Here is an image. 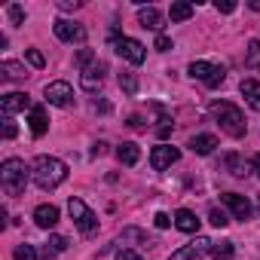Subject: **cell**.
I'll return each instance as SVG.
<instances>
[{"mask_svg":"<svg viewBox=\"0 0 260 260\" xmlns=\"http://www.w3.org/2000/svg\"><path fill=\"white\" fill-rule=\"evenodd\" d=\"M242 95H245V101H248V107H254V110H260V83L257 80H242Z\"/></svg>","mask_w":260,"mask_h":260,"instance_id":"ffe728a7","label":"cell"},{"mask_svg":"<svg viewBox=\"0 0 260 260\" xmlns=\"http://www.w3.org/2000/svg\"><path fill=\"white\" fill-rule=\"evenodd\" d=\"M10 19H13V25H22L25 22V10L22 7H10Z\"/></svg>","mask_w":260,"mask_h":260,"instance_id":"d6a6232c","label":"cell"},{"mask_svg":"<svg viewBox=\"0 0 260 260\" xmlns=\"http://www.w3.org/2000/svg\"><path fill=\"white\" fill-rule=\"evenodd\" d=\"M211 245L214 242H208L205 236H199L193 245H184V248H178L169 260H199V254H205V251H211Z\"/></svg>","mask_w":260,"mask_h":260,"instance_id":"8fae6325","label":"cell"},{"mask_svg":"<svg viewBox=\"0 0 260 260\" xmlns=\"http://www.w3.org/2000/svg\"><path fill=\"white\" fill-rule=\"evenodd\" d=\"M28 122H31V135H34V138H43V135H46V128H49L46 107H43V104H34V107H31V116H28Z\"/></svg>","mask_w":260,"mask_h":260,"instance_id":"5bb4252c","label":"cell"},{"mask_svg":"<svg viewBox=\"0 0 260 260\" xmlns=\"http://www.w3.org/2000/svg\"><path fill=\"white\" fill-rule=\"evenodd\" d=\"M0 71H4L7 77H16V80L25 77V68H22L19 61H0Z\"/></svg>","mask_w":260,"mask_h":260,"instance_id":"4316f807","label":"cell"},{"mask_svg":"<svg viewBox=\"0 0 260 260\" xmlns=\"http://www.w3.org/2000/svg\"><path fill=\"white\" fill-rule=\"evenodd\" d=\"M116 260H144V257L132 248H122V251H116Z\"/></svg>","mask_w":260,"mask_h":260,"instance_id":"f546056e","label":"cell"},{"mask_svg":"<svg viewBox=\"0 0 260 260\" xmlns=\"http://www.w3.org/2000/svg\"><path fill=\"white\" fill-rule=\"evenodd\" d=\"M245 64L248 68H260V40H251L245 49Z\"/></svg>","mask_w":260,"mask_h":260,"instance_id":"cb8c5ba5","label":"cell"},{"mask_svg":"<svg viewBox=\"0 0 260 260\" xmlns=\"http://www.w3.org/2000/svg\"><path fill=\"white\" fill-rule=\"evenodd\" d=\"M31 178L40 190H55L64 178H68V166L55 156H37L34 159V169H31Z\"/></svg>","mask_w":260,"mask_h":260,"instance_id":"6da1fadb","label":"cell"},{"mask_svg":"<svg viewBox=\"0 0 260 260\" xmlns=\"http://www.w3.org/2000/svg\"><path fill=\"white\" fill-rule=\"evenodd\" d=\"M58 7H61V10H77V7H80V0H61Z\"/></svg>","mask_w":260,"mask_h":260,"instance_id":"f35d334b","label":"cell"},{"mask_svg":"<svg viewBox=\"0 0 260 260\" xmlns=\"http://www.w3.org/2000/svg\"><path fill=\"white\" fill-rule=\"evenodd\" d=\"M251 10H260V0H251Z\"/></svg>","mask_w":260,"mask_h":260,"instance_id":"7bdbcfd3","label":"cell"},{"mask_svg":"<svg viewBox=\"0 0 260 260\" xmlns=\"http://www.w3.org/2000/svg\"><path fill=\"white\" fill-rule=\"evenodd\" d=\"M214 10H217V13H233V10H236V4H233V0H217Z\"/></svg>","mask_w":260,"mask_h":260,"instance_id":"d590c367","label":"cell"},{"mask_svg":"<svg viewBox=\"0 0 260 260\" xmlns=\"http://www.w3.org/2000/svg\"><path fill=\"white\" fill-rule=\"evenodd\" d=\"M233 251H236V248H233V242L211 245V257H214V260H230V257H233Z\"/></svg>","mask_w":260,"mask_h":260,"instance_id":"484cf974","label":"cell"},{"mask_svg":"<svg viewBox=\"0 0 260 260\" xmlns=\"http://www.w3.org/2000/svg\"><path fill=\"white\" fill-rule=\"evenodd\" d=\"M89 61H92V49H80V52H77V68H83V71H86V64H89Z\"/></svg>","mask_w":260,"mask_h":260,"instance_id":"1f68e13d","label":"cell"},{"mask_svg":"<svg viewBox=\"0 0 260 260\" xmlns=\"http://www.w3.org/2000/svg\"><path fill=\"white\" fill-rule=\"evenodd\" d=\"M104 71H107V64H104V61L89 64V68L83 71V77H80V86H83L86 92H95V89L101 86V80H104Z\"/></svg>","mask_w":260,"mask_h":260,"instance_id":"7c38bea8","label":"cell"},{"mask_svg":"<svg viewBox=\"0 0 260 260\" xmlns=\"http://www.w3.org/2000/svg\"><path fill=\"white\" fill-rule=\"evenodd\" d=\"M208 220H211L214 226H226V223H230V217H226V214H223L220 208H211V214H208Z\"/></svg>","mask_w":260,"mask_h":260,"instance_id":"f1b7e54d","label":"cell"},{"mask_svg":"<svg viewBox=\"0 0 260 260\" xmlns=\"http://www.w3.org/2000/svg\"><path fill=\"white\" fill-rule=\"evenodd\" d=\"M28 104H31V98H28L25 92H10V95L0 98V110H4L7 116H10V113H19V110H25Z\"/></svg>","mask_w":260,"mask_h":260,"instance_id":"9a60e30c","label":"cell"},{"mask_svg":"<svg viewBox=\"0 0 260 260\" xmlns=\"http://www.w3.org/2000/svg\"><path fill=\"white\" fill-rule=\"evenodd\" d=\"M175 226H178L181 233H199V217H196L190 208H181V211L175 214Z\"/></svg>","mask_w":260,"mask_h":260,"instance_id":"e0dca14e","label":"cell"},{"mask_svg":"<svg viewBox=\"0 0 260 260\" xmlns=\"http://www.w3.org/2000/svg\"><path fill=\"white\" fill-rule=\"evenodd\" d=\"M119 86H122V92L135 95V92H138V80H135V74H132V71H122V74H119Z\"/></svg>","mask_w":260,"mask_h":260,"instance_id":"d4e9b609","label":"cell"},{"mask_svg":"<svg viewBox=\"0 0 260 260\" xmlns=\"http://www.w3.org/2000/svg\"><path fill=\"white\" fill-rule=\"evenodd\" d=\"M190 77H193V80H202L208 89H217V86L226 80V71H223V64H211V61H193V64H190Z\"/></svg>","mask_w":260,"mask_h":260,"instance_id":"277c9868","label":"cell"},{"mask_svg":"<svg viewBox=\"0 0 260 260\" xmlns=\"http://www.w3.org/2000/svg\"><path fill=\"white\" fill-rule=\"evenodd\" d=\"M28 178H31V169L25 166V159H7L0 166V187H4L7 196H22L25 187H28Z\"/></svg>","mask_w":260,"mask_h":260,"instance_id":"7a4b0ae2","label":"cell"},{"mask_svg":"<svg viewBox=\"0 0 260 260\" xmlns=\"http://www.w3.org/2000/svg\"><path fill=\"white\" fill-rule=\"evenodd\" d=\"M16 132H19V128H16V122H4V138H16Z\"/></svg>","mask_w":260,"mask_h":260,"instance_id":"8d00e7d4","label":"cell"},{"mask_svg":"<svg viewBox=\"0 0 260 260\" xmlns=\"http://www.w3.org/2000/svg\"><path fill=\"white\" fill-rule=\"evenodd\" d=\"M68 211H71V217H74V223H77V230H80L83 236H92V233L98 230V217L89 211V205H86L83 199H71V202H68Z\"/></svg>","mask_w":260,"mask_h":260,"instance_id":"8992f818","label":"cell"},{"mask_svg":"<svg viewBox=\"0 0 260 260\" xmlns=\"http://www.w3.org/2000/svg\"><path fill=\"white\" fill-rule=\"evenodd\" d=\"M211 116L217 119V125L230 138H242L245 135V116H242V110L233 101H214L211 104Z\"/></svg>","mask_w":260,"mask_h":260,"instance_id":"3957f363","label":"cell"},{"mask_svg":"<svg viewBox=\"0 0 260 260\" xmlns=\"http://www.w3.org/2000/svg\"><path fill=\"white\" fill-rule=\"evenodd\" d=\"M110 37H113L116 55H122L128 64H144V58H147V52H144V43H138L135 37H119L116 31H113Z\"/></svg>","mask_w":260,"mask_h":260,"instance_id":"5b68a950","label":"cell"},{"mask_svg":"<svg viewBox=\"0 0 260 260\" xmlns=\"http://www.w3.org/2000/svg\"><path fill=\"white\" fill-rule=\"evenodd\" d=\"M25 55H28V61H31V64H34V68H43V64H46V58H43V55H40V52H37V49H28V52H25Z\"/></svg>","mask_w":260,"mask_h":260,"instance_id":"4dcf8cb0","label":"cell"},{"mask_svg":"<svg viewBox=\"0 0 260 260\" xmlns=\"http://www.w3.org/2000/svg\"><path fill=\"white\" fill-rule=\"evenodd\" d=\"M254 172L260 175V156H254Z\"/></svg>","mask_w":260,"mask_h":260,"instance_id":"b9f144b4","label":"cell"},{"mask_svg":"<svg viewBox=\"0 0 260 260\" xmlns=\"http://www.w3.org/2000/svg\"><path fill=\"white\" fill-rule=\"evenodd\" d=\"M153 223H156V226H159V230H166V226H172V217H169V214H166V211H159V214H156V217H153Z\"/></svg>","mask_w":260,"mask_h":260,"instance_id":"e575fe53","label":"cell"},{"mask_svg":"<svg viewBox=\"0 0 260 260\" xmlns=\"http://www.w3.org/2000/svg\"><path fill=\"white\" fill-rule=\"evenodd\" d=\"M43 95H46V101H49V104H55V107H68V104H71V98H74V89H71V83L55 80V83H46Z\"/></svg>","mask_w":260,"mask_h":260,"instance_id":"ba28073f","label":"cell"},{"mask_svg":"<svg viewBox=\"0 0 260 260\" xmlns=\"http://www.w3.org/2000/svg\"><path fill=\"white\" fill-rule=\"evenodd\" d=\"M169 135H172V125H169V122L159 125V138H169Z\"/></svg>","mask_w":260,"mask_h":260,"instance_id":"60d3db41","label":"cell"},{"mask_svg":"<svg viewBox=\"0 0 260 260\" xmlns=\"http://www.w3.org/2000/svg\"><path fill=\"white\" fill-rule=\"evenodd\" d=\"M178 159H181V150H178V147H169V144H159V147H153V153H150V166H153L156 172L169 169V166L178 162Z\"/></svg>","mask_w":260,"mask_h":260,"instance_id":"9c48e42d","label":"cell"},{"mask_svg":"<svg viewBox=\"0 0 260 260\" xmlns=\"http://www.w3.org/2000/svg\"><path fill=\"white\" fill-rule=\"evenodd\" d=\"M128 125H132V128H144V119L141 116H132V119H128Z\"/></svg>","mask_w":260,"mask_h":260,"instance_id":"ab89813d","label":"cell"},{"mask_svg":"<svg viewBox=\"0 0 260 260\" xmlns=\"http://www.w3.org/2000/svg\"><path fill=\"white\" fill-rule=\"evenodd\" d=\"M220 202L233 211V217H236V220H248V217H251V202H248L245 196H239V193H223V196H220Z\"/></svg>","mask_w":260,"mask_h":260,"instance_id":"30bf717a","label":"cell"},{"mask_svg":"<svg viewBox=\"0 0 260 260\" xmlns=\"http://www.w3.org/2000/svg\"><path fill=\"white\" fill-rule=\"evenodd\" d=\"M64 248H68L64 236H49V242L43 245V260H55V254H61Z\"/></svg>","mask_w":260,"mask_h":260,"instance_id":"44dd1931","label":"cell"},{"mask_svg":"<svg viewBox=\"0 0 260 260\" xmlns=\"http://www.w3.org/2000/svg\"><path fill=\"white\" fill-rule=\"evenodd\" d=\"M169 49H172V40H169L166 34H159V37H156V52H169Z\"/></svg>","mask_w":260,"mask_h":260,"instance_id":"836d02e7","label":"cell"},{"mask_svg":"<svg viewBox=\"0 0 260 260\" xmlns=\"http://www.w3.org/2000/svg\"><path fill=\"white\" fill-rule=\"evenodd\" d=\"M52 31H55V37H58L61 43H83V40H86V28L77 25V22H68V19H58V22L52 25Z\"/></svg>","mask_w":260,"mask_h":260,"instance_id":"52a82bcc","label":"cell"},{"mask_svg":"<svg viewBox=\"0 0 260 260\" xmlns=\"http://www.w3.org/2000/svg\"><path fill=\"white\" fill-rule=\"evenodd\" d=\"M116 159H119L122 166H135V162L141 159V150H138V144H132V141H122V144L116 147Z\"/></svg>","mask_w":260,"mask_h":260,"instance_id":"ac0fdd59","label":"cell"},{"mask_svg":"<svg viewBox=\"0 0 260 260\" xmlns=\"http://www.w3.org/2000/svg\"><path fill=\"white\" fill-rule=\"evenodd\" d=\"M169 16H172V22H187V19L193 16V4H184V0H178V4H172Z\"/></svg>","mask_w":260,"mask_h":260,"instance_id":"7402d4cb","label":"cell"},{"mask_svg":"<svg viewBox=\"0 0 260 260\" xmlns=\"http://www.w3.org/2000/svg\"><path fill=\"white\" fill-rule=\"evenodd\" d=\"M34 220H37V226L52 230V226L58 223V208H55V205H37V208H34Z\"/></svg>","mask_w":260,"mask_h":260,"instance_id":"2e32d148","label":"cell"},{"mask_svg":"<svg viewBox=\"0 0 260 260\" xmlns=\"http://www.w3.org/2000/svg\"><path fill=\"white\" fill-rule=\"evenodd\" d=\"M16 260H37V251H34V245H19L16 248Z\"/></svg>","mask_w":260,"mask_h":260,"instance_id":"83f0119b","label":"cell"},{"mask_svg":"<svg viewBox=\"0 0 260 260\" xmlns=\"http://www.w3.org/2000/svg\"><path fill=\"white\" fill-rule=\"evenodd\" d=\"M214 147H217V138H214V135H193V138H190V150L199 153V156H208Z\"/></svg>","mask_w":260,"mask_h":260,"instance_id":"d6986e66","label":"cell"},{"mask_svg":"<svg viewBox=\"0 0 260 260\" xmlns=\"http://www.w3.org/2000/svg\"><path fill=\"white\" fill-rule=\"evenodd\" d=\"M104 153H107V144H104V141H98V144L92 147V156H104Z\"/></svg>","mask_w":260,"mask_h":260,"instance_id":"74e56055","label":"cell"},{"mask_svg":"<svg viewBox=\"0 0 260 260\" xmlns=\"http://www.w3.org/2000/svg\"><path fill=\"white\" fill-rule=\"evenodd\" d=\"M226 169H230V175L245 178V169H248V166H245V159H242L239 153H230V156H226Z\"/></svg>","mask_w":260,"mask_h":260,"instance_id":"603a6c76","label":"cell"},{"mask_svg":"<svg viewBox=\"0 0 260 260\" xmlns=\"http://www.w3.org/2000/svg\"><path fill=\"white\" fill-rule=\"evenodd\" d=\"M138 22H141V28H150V31H162L166 28V16L156 7H141L138 10Z\"/></svg>","mask_w":260,"mask_h":260,"instance_id":"4fadbf2b","label":"cell"}]
</instances>
